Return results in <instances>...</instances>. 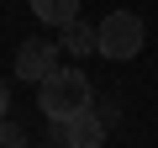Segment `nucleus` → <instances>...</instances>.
<instances>
[{"label":"nucleus","mask_w":158,"mask_h":148,"mask_svg":"<svg viewBox=\"0 0 158 148\" xmlns=\"http://www.w3.org/2000/svg\"><path fill=\"white\" fill-rule=\"evenodd\" d=\"M53 143H58V148H100V143H106V127H100L95 106H85V111L53 122Z\"/></svg>","instance_id":"7ed1b4c3"},{"label":"nucleus","mask_w":158,"mask_h":148,"mask_svg":"<svg viewBox=\"0 0 158 148\" xmlns=\"http://www.w3.org/2000/svg\"><path fill=\"white\" fill-rule=\"evenodd\" d=\"M11 111V90H6V80H0V116Z\"/></svg>","instance_id":"6e6552de"},{"label":"nucleus","mask_w":158,"mask_h":148,"mask_svg":"<svg viewBox=\"0 0 158 148\" xmlns=\"http://www.w3.org/2000/svg\"><path fill=\"white\" fill-rule=\"evenodd\" d=\"M0 148H27V132H21L11 116H0Z\"/></svg>","instance_id":"0eeeda50"},{"label":"nucleus","mask_w":158,"mask_h":148,"mask_svg":"<svg viewBox=\"0 0 158 148\" xmlns=\"http://www.w3.org/2000/svg\"><path fill=\"white\" fill-rule=\"evenodd\" d=\"M58 32H63L58 48H69V53H95V27H90V21H79V16H74V21L58 27Z\"/></svg>","instance_id":"423d86ee"},{"label":"nucleus","mask_w":158,"mask_h":148,"mask_svg":"<svg viewBox=\"0 0 158 148\" xmlns=\"http://www.w3.org/2000/svg\"><path fill=\"white\" fill-rule=\"evenodd\" d=\"M142 42H148V27H142V16L137 11H111L100 27H95V53L100 58H137L142 53Z\"/></svg>","instance_id":"f03ea898"},{"label":"nucleus","mask_w":158,"mask_h":148,"mask_svg":"<svg viewBox=\"0 0 158 148\" xmlns=\"http://www.w3.org/2000/svg\"><path fill=\"white\" fill-rule=\"evenodd\" d=\"M32 16L48 21V27H69L79 16V0H32Z\"/></svg>","instance_id":"39448f33"},{"label":"nucleus","mask_w":158,"mask_h":148,"mask_svg":"<svg viewBox=\"0 0 158 148\" xmlns=\"http://www.w3.org/2000/svg\"><path fill=\"white\" fill-rule=\"evenodd\" d=\"M53 69H58V48H53V42L32 37V42H21V48H16V80H27V85H42Z\"/></svg>","instance_id":"20e7f679"},{"label":"nucleus","mask_w":158,"mask_h":148,"mask_svg":"<svg viewBox=\"0 0 158 148\" xmlns=\"http://www.w3.org/2000/svg\"><path fill=\"white\" fill-rule=\"evenodd\" d=\"M85 106H95V85L85 80V69H53L37 85V111L48 122H63L74 111H85Z\"/></svg>","instance_id":"f257e3e1"}]
</instances>
